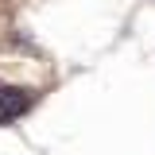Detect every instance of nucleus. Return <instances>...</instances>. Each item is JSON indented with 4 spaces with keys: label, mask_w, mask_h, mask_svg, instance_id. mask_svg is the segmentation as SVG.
I'll return each mask as SVG.
<instances>
[{
    "label": "nucleus",
    "mask_w": 155,
    "mask_h": 155,
    "mask_svg": "<svg viewBox=\"0 0 155 155\" xmlns=\"http://www.w3.org/2000/svg\"><path fill=\"white\" fill-rule=\"evenodd\" d=\"M35 89H27V85H0V124H12L19 116L31 113V105H35Z\"/></svg>",
    "instance_id": "f257e3e1"
}]
</instances>
